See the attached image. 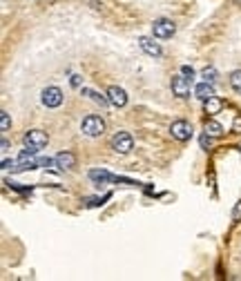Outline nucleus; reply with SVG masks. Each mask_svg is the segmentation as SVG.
<instances>
[{
  "mask_svg": "<svg viewBox=\"0 0 241 281\" xmlns=\"http://www.w3.org/2000/svg\"><path fill=\"white\" fill-rule=\"evenodd\" d=\"M139 45H141V49L148 56H152V58H159L161 54H163V49L159 47V43H154V38H148V36H141L139 38Z\"/></svg>",
  "mask_w": 241,
  "mask_h": 281,
  "instance_id": "1a4fd4ad",
  "label": "nucleus"
},
{
  "mask_svg": "<svg viewBox=\"0 0 241 281\" xmlns=\"http://www.w3.org/2000/svg\"><path fill=\"white\" fill-rule=\"evenodd\" d=\"M210 138L212 136H208V134H203V136H201V148H203V150H210Z\"/></svg>",
  "mask_w": 241,
  "mask_h": 281,
  "instance_id": "4be33fe9",
  "label": "nucleus"
},
{
  "mask_svg": "<svg viewBox=\"0 0 241 281\" xmlns=\"http://www.w3.org/2000/svg\"><path fill=\"white\" fill-rule=\"evenodd\" d=\"M43 105L45 108H60L63 105V92L58 87H45L43 89Z\"/></svg>",
  "mask_w": 241,
  "mask_h": 281,
  "instance_id": "0eeeda50",
  "label": "nucleus"
},
{
  "mask_svg": "<svg viewBox=\"0 0 241 281\" xmlns=\"http://www.w3.org/2000/svg\"><path fill=\"white\" fill-rule=\"evenodd\" d=\"M181 74L188 76V78H192V76H194V69H192L190 65H183V67H181Z\"/></svg>",
  "mask_w": 241,
  "mask_h": 281,
  "instance_id": "412c9836",
  "label": "nucleus"
},
{
  "mask_svg": "<svg viewBox=\"0 0 241 281\" xmlns=\"http://www.w3.org/2000/svg\"><path fill=\"white\" fill-rule=\"evenodd\" d=\"M22 143H25L27 150L20 154V159H27V156H31V154H38V152L49 143V136L43 130H29L22 136Z\"/></svg>",
  "mask_w": 241,
  "mask_h": 281,
  "instance_id": "f257e3e1",
  "label": "nucleus"
},
{
  "mask_svg": "<svg viewBox=\"0 0 241 281\" xmlns=\"http://www.w3.org/2000/svg\"><path fill=\"white\" fill-rule=\"evenodd\" d=\"M172 92H175L177 98H190V78L179 74V76H172Z\"/></svg>",
  "mask_w": 241,
  "mask_h": 281,
  "instance_id": "423d86ee",
  "label": "nucleus"
},
{
  "mask_svg": "<svg viewBox=\"0 0 241 281\" xmlns=\"http://www.w3.org/2000/svg\"><path fill=\"white\" fill-rule=\"evenodd\" d=\"M232 219H234V221H239V219H241V201H237V205H234V210H232Z\"/></svg>",
  "mask_w": 241,
  "mask_h": 281,
  "instance_id": "aec40b11",
  "label": "nucleus"
},
{
  "mask_svg": "<svg viewBox=\"0 0 241 281\" xmlns=\"http://www.w3.org/2000/svg\"><path fill=\"white\" fill-rule=\"evenodd\" d=\"M83 94H87V96H89V98H92V100H94V103L103 105V108H105V105H108V103H110V98H103V96H100V94H96V92H89V89H83Z\"/></svg>",
  "mask_w": 241,
  "mask_h": 281,
  "instance_id": "dca6fc26",
  "label": "nucleus"
},
{
  "mask_svg": "<svg viewBox=\"0 0 241 281\" xmlns=\"http://www.w3.org/2000/svg\"><path fill=\"white\" fill-rule=\"evenodd\" d=\"M9 127H11V119H9V114H7V112H0V130L7 132Z\"/></svg>",
  "mask_w": 241,
  "mask_h": 281,
  "instance_id": "a211bd4d",
  "label": "nucleus"
},
{
  "mask_svg": "<svg viewBox=\"0 0 241 281\" xmlns=\"http://www.w3.org/2000/svg\"><path fill=\"white\" fill-rule=\"evenodd\" d=\"M0 148H3V152H7V150H9V140H7V138H3V143H0Z\"/></svg>",
  "mask_w": 241,
  "mask_h": 281,
  "instance_id": "393cba45",
  "label": "nucleus"
},
{
  "mask_svg": "<svg viewBox=\"0 0 241 281\" xmlns=\"http://www.w3.org/2000/svg\"><path fill=\"white\" fill-rule=\"evenodd\" d=\"M194 96H197L199 100H208L210 96H215V87H212V83H208V81L199 83L197 89H194Z\"/></svg>",
  "mask_w": 241,
  "mask_h": 281,
  "instance_id": "f8f14e48",
  "label": "nucleus"
},
{
  "mask_svg": "<svg viewBox=\"0 0 241 281\" xmlns=\"http://www.w3.org/2000/svg\"><path fill=\"white\" fill-rule=\"evenodd\" d=\"M108 98L114 108H125L127 105V94H125V89L119 87V85H112L108 89Z\"/></svg>",
  "mask_w": 241,
  "mask_h": 281,
  "instance_id": "6e6552de",
  "label": "nucleus"
},
{
  "mask_svg": "<svg viewBox=\"0 0 241 281\" xmlns=\"http://www.w3.org/2000/svg\"><path fill=\"white\" fill-rule=\"evenodd\" d=\"M232 132L234 134H241V114L234 116V123H232Z\"/></svg>",
  "mask_w": 241,
  "mask_h": 281,
  "instance_id": "6ab92c4d",
  "label": "nucleus"
},
{
  "mask_svg": "<svg viewBox=\"0 0 241 281\" xmlns=\"http://www.w3.org/2000/svg\"><path fill=\"white\" fill-rule=\"evenodd\" d=\"M89 179L92 181H96V183H105V181H119L116 177H112L110 172H105V170H92L89 172Z\"/></svg>",
  "mask_w": 241,
  "mask_h": 281,
  "instance_id": "4468645a",
  "label": "nucleus"
},
{
  "mask_svg": "<svg viewBox=\"0 0 241 281\" xmlns=\"http://www.w3.org/2000/svg\"><path fill=\"white\" fill-rule=\"evenodd\" d=\"M54 163H56V159L54 161L52 159H41V161H38V165H41V167H52Z\"/></svg>",
  "mask_w": 241,
  "mask_h": 281,
  "instance_id": "5701e85b",
  "label": "nucleus"
},
{
  "mask_svg": "<svg viewBox=\"0 0 241 281\" xmlns=\"http://www.w3.org/2000/svg\"><path fill=\"white\" fill-rule=\"evenodd\" d=\"M81 130H83V134L85 136H92V138H96V136H100V134L105 132V121L100 119V116H87V119H83V123H81Z\"/></svg>",
  "mask_w": 241,
  "mask_h": 281,
  "instance_id": "f03ea898",
  "label": "nucleus"
},
{
  "mask_svg": "<svg viewBox=\"0 0 241 281\" xmlns=\"http://www.w3.org/2000/svg\"><path fill=\"white\" fill-rule=\"evenodd\" d=\"M230 87L237 94H241V69H234L232 74H230Z\"/></svg>",
  "mask_w": 241,
  "mask_h": 281,
  "instance_id": "2eb2a0df",
  "label": "nucleus"
},
{
  "mask_svg": "<svg viewBox=\"0 0 241 281\" xmlns=\"http://www.w3.org/2000/svg\"><path fill=\"white\" fill-rule=\"evenodd\" d=\"M203 130H205V134H208V136H212V138L223 136V127H221V123H217L215 119H208V121H205Z\"/></svg>",
  "mask_w": 241,
  "mask_h": 281,
  "instance_id": "ddd939ff",
  "label": "nucleus"
},
{
  "mask_svg": "<svg viewBox=\"0 0 241 281\" xmlns=\"http://www.w3.org/2000/svg\"><path fill=\"white\" fill-rule=\"evenodd\" d=\"M170 134H172V138L186 143V140L192 138V125H190L188 121H175L170 125Z\"/></svg>",
  "mask_w": 241,
  "mask_h": 281,
  "instance_id": "39448f33",
  "label": "nucleus"
},
{
  "mask_svg": "<svg viewBox=\"0 0 241 281\" xmlns=\"http://www.w3.org/2000/svg\"><path fill=\"white\" fill-rule=\"evenodd\" d=\"M132 148H134V138L127 132H116L112 136V150L116 154H127V152H132Z\"/></svg>",
  "mask_w": 241,
  "mask_h": 281,
  "instance_id": "20e7f679",
  "label": "nucleus"
},
{
  "mask_svg": "<svg viewBox=\"0 0 241 281\" xmlns=\"http://www.w3.org/2000/svg\"><path fill=\"white\" fill-rule=\"evenodd\" d=\"M72 85H74V87H81V76H72Z\"/></svg>",
  "mask_w": 241,
  "mask_h": 281,
  "instance_id": "b1692460",
  "label": "nucleus"
},
{
  "mask_svg": "<svg viewBox=\"0 0 241 281\" xmlns=\"http://www.w3.org/2000/svg\"><path fill=\"white\" fill-rule=\"evenodd\" d=\"M76 165V156L72 152H58L56 154V167L58 170H72Z\"/></svg>",
  "mask_w": 241,
  "mask_h": 281,
  "instance_id": "9d476101",
  "label": "nucleus"
},
{
  "mask_svg": "<svg viewBox=\"0 0 241 281\" xmlns=\"http://www.w3.org/2000/svg\"><path fill=\"white\" fill-rule=\"evenodd\" d=\"M201 76H203L205 78V81H208V83H215L217 81V69H215V67H203V72H201Z\"/></svg>",
  "mask_w": 241,
  "mask_h": 281,
  "instance_id": "f3484780",
  "label": "nucleus"
},
{
  "mask_svg": "<svg viewBox=\"0 0 241 281\" xmlns=\"http://www.w3.org/2000/svg\"><path fill=\"white\" fill-rule=\"evenodd\" d=\"M203 110H205V114H210V116L219 114L223 110V100L219 96H210L208 100H203Z\"/></svg>",
  "mask_w": 241,
  "mask_h": 281,
  "instance_id": "9b49d317",
  "label": "nucleus"
},
{
  "mask_svg": "<svg viewBox=\"0 0 241 281\" xmlns=\"http://www.w3.org/2000/svg\"><path fill=\"white\" fill-rule=\"evenodd\" d=\"M177 31V25L170 18H156L152 22V33L154 38H172Z\"/></svg>",
  "mask_w": 241,
  "mask_h": 281,
  "instance_id": "7ed1b4c3",
  "label": "nucleus"
}]
</instances>
